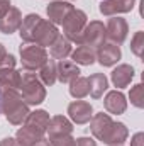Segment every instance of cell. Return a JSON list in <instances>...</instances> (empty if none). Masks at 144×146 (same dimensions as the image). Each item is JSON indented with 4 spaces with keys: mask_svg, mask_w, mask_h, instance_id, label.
Instances as JSON below:
<instances>
[{
    "mask_svg": "<svg viewBox=\"0 0 144 146\" xmlns=\"http://www.w3.org/2000/svg\"><path fill=\"white\" fill-rule=\"evenodd\" d=\"M107 88L108 80L104 73H93L92 76H88V94L92 95V99H102Z\"/></svg>",
    "mask_w": 144,
    "mask_h": 146,
    "instance_id": "cell-21",
    "label": "cell"
},
{
    "mask_svg": "<svg viewBox=\"0 0 144 146\" xmlns=\"http://www.w3.org/2000/svg\"><path fill=\"white\" fill-rule=\"evenodd\" d=\"M22 22V14L17 7H10L2 17H0V33L3 34H12L15 31H19Z\"/></svg>",
    "mask_w": 144,
    "mask_h": 146,
    "instance_id": "cell-15",
    "label": "cell"
},
{
    "mask_svg": "<svg viewBox=\"0 0 144 146\" xmlns=\"http://www.w3.org/2000/svg\"><path fill=\"white\" fill-rule=\"evenodd\" d=\"M15 63H17L15 56L7 53V54L0 60V68H15Z\"/></svg>",
    "mask_w": 144,
    "mask_h": 146,
    "instance_id": "cell-31",
    "label": "cell"
},
{
    "mask_svg": "<svg viewBox=\"0 0 144 146\" xmlns=\"http://www.w3.org/2000/svg\"><path fill=\"white\" fill-rule=\"evenodd\" d=\"M39 80L44 87H53L58 82V75H56V63L53 60L48 58V61L39 68Z\"/></svg>",
    "mask_w": 144,
    "mask_h": 146,
    "instance_id": "cell-25",
    "label": "cell"
},
{
    "mask_svg": "<svg viewBox=\"0 0 144 146\" xmlns=\"http://www.w3.org/2000/svg\"><path fill=\"white\" fill-rule=\"evenodd\" d=\"M49 53L54 60H66V56L71 54V42L59 34L56 37V41L49 46Z\"/></svg>",
    "mask_w": 144,
    "mask_h": 146,
    "instance_id": "cell-23",
    "label": "cell"
},
{
    "mask_svg": "<svg viewBox=\"0 0 144 146\" xmlns=\"http://www.w3.org/2000/svg\"><path fill=\"white\" fill-rule=\"evenodd\" d=\"M56 75L61 83H70L76 76H80V68L71 60H59L56 65Z\"/></svg>",
    "mask_w": 144,
    "mask_h": 146,
    "instance_id": "cell-20",
    "label": "cell"
},
{
    "mask_svg": "<svg viewBox=\"0 0 144 146\" xmlns=\"http://www.w3.org/2000/svg\"><path fill=\"white\" fill-rule=\"evenodd\" d=\"M34 146H51V143H49V139H46V138H41L39 141H37Z\"/></svg>",
    "mask_w": 144,
    "mask_h": 146,
    "instance_id": "cell-36",
    "label": "cell"
},
{
    "mask_svg": "<svg viewBox=\"0 0 144 146\" xmlns=\"http://www.w3.org/2000/svg\"><path fill=\"white\" fill-rule=\"evenodd\" d=\"M120 146H122V145H120Z\"/></svg>",
    "mask_w": 144,
    "mask_h": 146,
    "instance_id": "cell-40",
    "label": "cell"
},
{
    "mask_svg": "<svg viewBox=\"0 0 144 146\" xmlns=\"http://www.w3.org/2000/svg\"><path fill=\"white\" fill-rule=\"evenodd\" d=\"M75 138L71 134H61V136H54V138H49V143L51 146H75Z\"/></svg>",
    "mask_w": 144,
    "mask_h": 146,
    "instance_id": "cell-30",
    "label": "cell"
},
{
    "mask_svg": "<svg viewBox=\"0 0 144 146\" xmlns=\"http://www.w3.org/2000/svg\"><path fill=\"white\" fill-rule=\"evenodd\" d=\"M97 60V51L90 46L85 44H78V48L71 51V61H75L76 65H83V66H90L93 65Z\"/></svg>",
    "mask_w": 144,
    "mask_h": 146,
    "instance_id": "cell-22",
    "label": "cell"
},
{
    "mask_svg": "<svg viewBox=\"0 0 144 146\" xmlns=\"http://www.w3.org/2000/svg\"><path fill=\"white\" fill-rule=\"evenodd\" d=\"M19 92L27 106H39L46 100V87L41 83L39 76L32 72H20Z\"/></svg>",
    "mask_w": 144,
    "mask_h": 146,
    "instance_id": "cell-2",
    "label": "cell"
},
{
    "mask_svg": "<svg viewBox=\"0 0 144 146\" xmlns=\"http://www.w3.org/2000/svg\"><path fill=\"white\" fill-rule=\"evenodd\" d=\"M19 51H20V63H22V68L26 72H36L48 61L46 49L37 46V44L24 42Z\"/></svg>",
    "mask_w": 144,
    "mask_h": 146,
    "instance_id": "cell-3",
    "label": "cell"
},
{
    "mask_svg": "<svg viewBox=\"0 0 144 146\" xmlns=\"http://www.w3.org/2000/svg\"><path fill=\"white\" fill-rule=\"evenodd\" d=\"M87 14L80 9H75L71 14L65 19V22L61 24L63 26V33L65 37L70 41V42H76L80 44V39H81V33L87 26Z\"/></svg>",
    "mask_w": 144,
    "mask_h": 146,
    "instance_id": "cell-4",
    "label": "cell"
},
{
    "mask_svg": "<svg viewBox=\"0 0 144 146\" xmlns=\"http://www.w3.org/2000/svg\"><path fill=\"white\" fill-rule=\"evenodd\" d=\"M112 117L108 114L104 112H98V114H93L92 119H90V131L93 134V138H97L98 141H102V138L105 136V133L108 131V127L112 126Z\"/></svg>",
    "mask_w": 144,
    "mask_h": 146,
    "instance_id": "cell-16",
    "label": "cell"
},
{
    "mask_svg": "<svg viewBox=\"0 0 144 146\" xmlns=\"http://www.w3.org/2000/svg\"><path fill=\"white\" fill-rule=\"evenodd\" d=\"M0 106H2V114H5L7 121L12 126H22L31 112L20 92L12 88H0Z\"/></svg>",
    "mask_w": 144,
    "mask_h": 146,
    "instance_id": "cell-1",
    "label": "cell"
},
{
    "mask_svg": "<svg viewBox=\"0 0 144 146\" xmlns=\"http://www.w3.org/2000/svg\"><path fill=\"white\" fill-rule=\"evenodd\" d=\"M49 121H51L49 114L46 110L39 109V110H34V112H29V115L24 121V127H27L29 131L36 133L37 136H44L46 131H48Z\"/></svg>",
    "mask_w": 144,
    "mask_h": 146,
    "instance_id": "cell-10",
    "label": "cell"
},
{
    "mask_svg": "<svg viewBox=\"0 0 144 146\" xmlns=\"http://www.w3.org/2000/svg\"><path fill=\"white\" fill-rule=\"evenodd\" d=\"M41 138H44V136H37L36 133L29 131V129L24 127V126H22V127L17 131V134H15V141H17L19 146H34Z\"/></svg>",
    "mask_w": 144,
    "mask_h": 146,
    "instance_id": "cell-27",
    "label": "cell"
},
{
    "mask_svg": "<svg viewBox=\"0 0 144 146\" xmlns=\"http://www.w3.org/2000/svg\"><path fill=\"white\" fill-rule=\"evenodd\" d=\"M5 54H7V51H5V46H3V44L0 42V60H2V58H3Z\"/></svg>",
    "mask_w": 144,
    "mask_h": 146,
    "instance_id": "cell-37",
    "label": "cell"
},
{
    "mask_svg": "<svg viewBox=\"0 0 144 146\" xmlns=\"http://www.w3.org/2000/svg\"><path fill=\"white\" fill-rule=\"evenodd\" d=\"M122 53L119 44L114 42H104L102 46L97 48V60L102 66H114L119 60H120Z\"/></svg>",
    "mask_w": 144,
    "mask_h": 146,
    "instance_id": "cell-12",
    "label": "cell"
},
{
    "mask_svg": "<svg viewBox=\"0 0 144 146\" xmlns=\"http://www.w3.org/2000/svg\"><path fill=\"white\" fill-rule=\"evenodd\" d=\"M131 146H144V133H136L131 139Z\"/></svg>",
    "mask_w": 144,
    "mask_h": 146,
    "instance_id": "cell-33",
    "label": "cell"
},
{
    "mask_svg": "<svg viewBox=\"0 0 144 146\" xmlns=\"http://www.w3.org/2000/svg\"><path fill=\"white\" fill-rule=\"evenodd\" d=\"M107 41V33H105V26L100 21H92L90 24L85 26L83 33H81V39L80 44L90 46V48H98Z\"/></svg>",
    "mask_w": 144,
    "mask_h": 146,
    "instance_id": "cell-5",
    "label": "cell"
},
{
    "mask_svg": "<svg viewBox=\"0 0 144 146\" xmlns=\"http://www.w3.org/2000/svg\"><path fill=\"white\" fill-rule=\"evenodd\" d=\"M105 33H107V39H110V42L114 44H122L127 34H129V26H127V21L119 17V15H114L110 17L105 26Z\"/></svg>",
    "mask_w": 144,
    "mask_h": 146,
    "instance_id": "cell-6",
    "label": "cell"
},
{
    "mask_svg": "<svg viewBox=\"0 0 144 146\" xmlns=\"http://www.w3.org/2000/svg\"><path fill=\"white\" fill-rule=\"evenodd\" d=\"M58 36H59L58 27H56L53 22L42 19V21L39 22L37 29H36V34H34V39H32V44H37V46H41V48H46V46H51V44L56 41V37Z\"/></svg>",
    "mask_w": 144,
    "mask_h": 146,
    "instance_id": "cell-8",
    "label": "cell"
},
{
    "mask_svg": "<svg viewBox=\"0 0 144 146\" xmlns=\"http://www.w3.org/2000/svg\"><path fill=\"white\" fill-rule=\"evenodd\" d=\"M66 2H71V0H66Z\"/></svg>",
    "mask_w": 144,
    "mask_h": 146,
    "instance_id": "cell-39",
    "label": "cell"
},
{
    "mask_svg": "<svg viewBox=\"0 0 144 146\" xmlns=\"http://www.w3.org/2000/svg\"><path fill=\"white\" fill-rule=\"evenodd\" d=\"M75 10L71 2H66V0H54V2H49V5L46 7V14H48V19L49 22H53L54 26L56 24H63L65 19Z\"/></svg>",
    "mask_w": 144,
    "mask_h": 146,
    "instance_id": "cell-9",
    "label": "cell"
},
{
    "mask_svg": "<svg viewBox=\"0 0 144 146\" xmlns=\"http://www.w3.org/2000/svg\"><path fill=\"white\" fill-rule=\"evenodd\" d=\"M70 95L76 100H81L88 95V78L87 76H76L70 82Z\"/></svg>",
    "mask_w": 144,
    "mask_h": 146,
    "instance_id": "cell-26",
    "label": "cell"
},
{
    "mask_svg": "<svg viewBox=\"0 0 144 146\" xmlns=\"http://www.w3.org/2000/svg\"><path fill=\"white\" fill-rule=\"evenodd\" d=\"M10 9V0H0V17Z\"/></svg>",
    "mask_w": 144,
    "mask_h": 146,
    "instance_id": "cell-34",
    "label": "cell"
},
{
    "mask_svg": "<svg viewBox=\"0 0 144 146\" xmlns=\"http://www.w3.org/2000/svg\"><path fill=\"white\" fill-rule=\"evenodd\" d=\"M0 114H2V106H0Z\"/></svg>",
    "mask_w": 144,
    "mask_h": 146,
    "instance_id": "cell-38",
    "label": "cell"
},
{
    "mask_svg": "<svg viewBox=\"0 0 144 146\" xmlns=\"http://www.w3.org/2000/svg\"><path fill=\"white\" fill-rule=\"evenodd\" d=\"M136 0H100V14L107 15V17H114L119 14H127L132 10Z\"/></svg>",
    "mask_w": 144,
    "mask_h": 146,
    "instance_id": "cell-11",
    "label": "cell"
},
{
    "mask_svg": "<svg viewBox=\"0 0 144 146\" xmlns=\"http://www.w3.org/2000/svg\"><path fill=\"white\" fill-rule=\"evenodd\" d=\"M129 136V129L124 122H112V126L108 127V131L105 133V136L102 138V143L107 146H120L126 143Z\"/></svg>",
    "mask_w": 144,
    "mask_h": 146,
    "instance_id": "cell-13",
    "label": "cell"
},
{
    "mask_svg": "<svg viewBox=\"0 0 144 146\" xmlns=\"http://www.w3.org/2000/svg\"><path fill=\"white\" fill-rule=\"evenodd\" d=\"M104 107H105L108 114H115V115L124 114L126 109H127L126 95L120 90H110L105 95V99H104Z\"/></svg>",
    "mask_w": 144,
    "mask_h": 146,
    "instance_id": "cell-14",
    "label": "cell"
},
{
    "mask_svg": "<svg viewBox=\"0 0 144 146\" xmlns=\"http://www.w3.org/2000/svg\"><path fill=\"white\" fill-rule=\"evenodd\" d=\"M46 133H48V139L54 138V136H61V134H71L73 122L65 115H54V117H51Z\"/></svg>",
    "mask_w": 144,
    "mask_h": 146,
    "instance_id": "cell-17",
    "label": "cell"
},
{
    "mask_svg": "<svg viewBox=\"0 0 144 146\" xmlns=\"http://www.w3.org/2000/svg\"><path fill=\"white\" fill-rule=\"evenodd\" d=\"M0 146H19V145H17L15 138H3L0 141Z\"/></svg>",
    "mask_w": 144,
    "mask_h": 146,
    "instance_id": "cell-35",
    "label": "cell"
},
{
    "mask_svg": "<svg viewBox=\"0 0 144 146\" xmlns=\"http://www.w3.org/2000/svg\"><path fill=\"white\" fill-rule=\"evenodd\" d=\"M93 115V107L87 100H75L68 106V117L73 124H87Z\"/></svg>",
    "mask_w": 144,
    "mask_h": 146,
    "instance_id": "cell-7",
    "label": "cell"
},
{
    "mask_svg": "<svg viewBox=\"0 0 144 146\" xmlns=\"http://www.w3.org/2000/svg\"><path fill=\"white\" fill-rule=\"evenodd\" d=\"M134 78V68L131 65H119L117 68H114V72L110 73V80L114 83V87L117 88H126Z\"/></svg>",
    "mask_w": 144,
    "mask_h": 146,
    "instance_id": "cell-19",
    "label": "cell"
},
{
    "mask_svg": "<svg viewBox=\"0 0 144 146\" xmlns=\"http://www.w3.org/2000/svg\"><path fill=\"white\" fill-rule=\"evenodd\" d=\"M20 85V72L15 68H0V88L19 90Z\"/></svg>",
    "mask_w": 144,
    "mask_h": 146,
    "instance_id": "cell-24",
    "label": "cell"
},
{
    "mask_svg": "<svg viewBox=\"0 0 144 146\" xmlns=\"http://www.w3.org/2000/svg\"><path fill=\"white\" fill-rule=\"evenodd\" d=\"M129 100L134 107L137 109H143L144 107V95H143V83H137L131 88L129 92Z\"/></svg>",
    "mask_w": 144,
    "mask_h": 146,
    "instance_id": "cell-28",
    "label": "cell"
},
{
    "mask_svg": "<svg viewBox=\"0 0 144 146\" xmlns=\"http://www.w3.org/2000/svg\"><path fill=\"white\" fill-rule=\"evenodd\" d=\"M143 49H144V33L143 31H137L134 34V37L131 39V51L137 58H141L143 56Z\"/></svg>",
    "mask_w": 144,
    "mask_h": 146,
    "instance_id": "cell-29",
    "label": "cell"
},
{
    "mask_svg": "<svg viewBox=\"0 0 144 146\" xmlns=\"http://www.w3.org/2000/svg\"><path fill=\"white\" fill-rule=\"evenodd\" d=\"M41 21H42V17L37 15V14H27L22 19L20 27H19V34H20V39L24 42H32L34 34H36V29Z\"/></svg>",
    "mask_w": 144,
    "mask_h": 146,
    "instance_id": "cell-18",
    "label": "cell"
},
{
    "mask_svg": "<svg viewBox=\"0 0 144 146\" xmlns=\"http://www.w3.org/2000/svg\"><path fill=\"white\" fill-rule=\"evenodd\" d=\"M75 146H97V141H95L93 138L83 136V138H78V139L75 141Z\"/></svg>",
    "mask_w": 144,
    "mask_h": 146,
    "instance_id": "cell-32",
    "label": "cell"
}]
</instances>
